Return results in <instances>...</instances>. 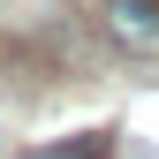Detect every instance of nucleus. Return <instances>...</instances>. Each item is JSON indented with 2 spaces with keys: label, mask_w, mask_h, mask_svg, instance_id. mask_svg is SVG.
<instances>
[{
  "label": "nucleus",
  "mask_w": 159,
  "mask_h": 159,
  "mask_svg": "<svg viewBox=\"0 0 159 159\" xmlns=\"http://www.w3.org/2000/svg\"><path fill=\"white\" fill-rule=\"evenodd\" d=\"M106 30H114L121 53L152 61L159 53V0H106Z\"/></svg>",
  "instance_id": "1"
},
{
  "label": "nucleus",
  "mask_w": 159,
  "mask_h": 159,
  "mask_svg": "<svg viewBox=\"0 0 159 159\" xmlns=\"http://www.w3.org/2000/svg\"><path fill=\"white\" fill-rule=\"evenodd\" d=\"M30 159H114V136H68V144H38Z\"/></svg>",
  "instance_id": "2"
}]
</instances>
